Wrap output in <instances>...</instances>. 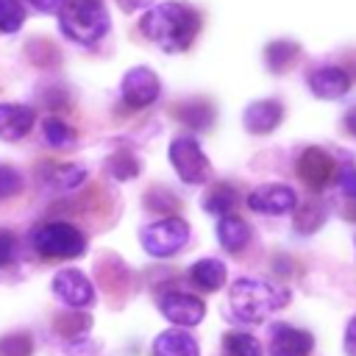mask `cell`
Here are the masks:
<instances>
[{
	"label": "cell",
	"mask_w": 356,
	"mask_h": 356,
	"mask_svg": "<svg viewBox=\"0 0 356 356\" xmlns=\"http://www.w3.org/2000/svg\"><path fill=\"white\" fill-rule=\"evenodd\" d=\"M139 28L153 44L175 53V50H186L192 44V39L200 28V17L195 8L184 6V3L167 0V3H159L150 11H145Z\"/></svg>",
	"instance_id": "1"
},
{
	"label": "cell",
	"mask_w": 356,
	"mask_h": 356,
	"mask_svg": "<svg viewBox=\"0 0 356 356\" xmlns=\"http://www.w3.org/2000/svg\"><path fill=\"white\" fill-rule=\"evenodd\" d=\"M286 298L289 295L284 289H275L273 284H267L261 278H236L228 292L231 312L242 323H261L267 314L281 309L286 303Z\"/></svg>",
	"instance_id": "2"
},
{
	"label": "cell",
	"mask_w": 356,
	"mask_h": 356,
	"mask_svg": "<svg viewBox=\"0 0 356 356\" xmlns=\"http://www.w3.org/2000/svg\"><path fill=\"white\" fill-rule=\"evenodd\" d=\"M61 31L78 44H97L108 31V11L100 0H64L58 8Z\"/></svg>",
	"instance_id": "3"
},
{
	"label": "cell",
	"mask_w": 356,
	"mask_h": 356,
	"mask_svg": "<svg viewBox=\"0 0 356 356\" xmlns=\"http://www.w3.org/2000/svg\"><path fill=\"white\" fill-rule=\"evenodd\" d=\"M31 242L47 259H75L86 250V236L70 222H44L31 234Z\"/></svg>",
	"instance_id": "4"
},
{
	"label": "cell",
	"mask_w": 356,
	"mask_h": 356,
	"mask_svg": "<svg viewBox=\"0 0 356 356\" xmlns=\"http://www.w3.org/2000/svg\"><path fill=\"white\" fill-rule=\"evenodd\" d=\"M186 239H189V222L181 217H161L142 231V248L156 259L175 256L186 245Z\"/></svg>",
	"instance_id": "5"
},
{
	"label": "cell",
	"mask_w": 356,
	"mask_h": 356,
	"mask_svg": "<svg viewBox=\"0 0 356 356\" xmlns=\"http://www.w3.org/2000/svg\"><path fill=\"white\" fill-rule=\"evenodd\" d=\"M170 164L186 184H206L211 178V164L192 136H178L170 142Z\"/></svg>",
	"instance_id": "6"
},
{
	"label": "cell",
	"mask_w": 356,
	"mask_h": 356,
	"mask_svg": "<svg viewBox=\"0 0 356 356\" xmlns=\"http://www.w3.org/2000/svg\"><path fill=\"white\" fill-rule=\"evenodd\" d=\"M120 92H122V100L131 108H145L159 97L161 83H159V75L150 67H134V70L125 72Z\"/></svg>",
	"instance_id": "7"
},
{
	"label": "cell",
	"mask_w": 356,
	"mask_h": 356,
	"mask_svg": "<svg viewBox=\"0 0 356 356\" xmlns=\"http://www.w3.org/2000/svg\"><path fill=\"white\" fill-rule=\"evenodd\" d=\"M53 292L61 303L72 306V309H86L95 300V286L92 281L78 273V270H61L53 278Z\"/></svg>",
	"instance_id": "8"
},
{
	"label": "cell",
	"mask_w": 356,
	"mask_h": 356,
	"mask_svg": "<svg viewBox=\"0 0 356 356\" xmlns=\"http://www.w3.org/2000/svg\"><path fill=\"white\" fill-rule=\"evenodd\" d=\"M248 206L259 214H286L298 206V195L284 184H264L248 195Z\"/></svg>",
	"instance_id": "9"
},
{
	"label": "cell",
	"mask_w": 356,
	"mask_h": 356,
	"mask_svg": "<svg viewBox=\"0 0 356 356\" xmlns=\"http://www.w3.org/2000/svg\"><path fill=\"white\" fill-rule=\"evenodd\" d=\"M298 178L312 186V189H323L331 178H334V159L323 150V147H306L300 156H298Z\"/></svg>",
	"instance_id": "10"
},
{
	"label": "cell",
	"mask_w": 356,
	"mask_h": 356,
	"mask_svg": "<svg viewBox=\"0 0 356 356\" xmlns=\"http://www.w3.org/2000/svg\"><path fill=\"white\" fill-rule=\"evenodd\" d=\"M159 309L175 325H197L206 314V303L189 292H170L159 300Z\"/></svg>",
	"instance_id": "11"
},
{
	"label": "cell",
	"mask_w": 356,
	"mask_h": 356,
	"mask_svg": "<svg viewBox=\"0 0 356 356\" xmlns=\"http://www.w3.org/2000/svg\"><path fill=\"white\" fill-rule=\"evenodd\" d=\"M312 348L314 339L309 331H300L286 323H278L270 331V356H309Z\"/></svg>",
	"instance_id": "12"
},
{
	"label": "cell",
	"mask_w": 356,
	"mask_h": 356,
	"mask_svg": "<svg viewBox=\"0 0 356 356\" xmlns=\"http://www.w3.org/2000/svg\"><path fill=\"white\" fill-rule=\"evenodd\" d=\"M33 108L25 103H0V139L17 142L33 128Z\"/></svg>",
	"instance_id": "13"
},
{
	"label": "cell",
	"mask_w": 356,
	"mask_h": 356,
	"mask_svg": "<svg viewBox=\"0 0 356 356\" xmlns=\"http://www.w3.org/2000/svg\"><path fill=\"white\" fill-rule=\"evenodd\" d=\"M309 89L314 92V97L337 100L350 89V78L342 67H320L309 75Z\"/></svg>",
	"instance_id": "14"
},
{
	"label": "cell",
	"mask_w": 356,
	"mask_h": 356,
	"mask_svg": "<svg viewBox=\"0 0 356 356\" xmlns=\"http://www.w3.org/2000/svg\"><path fill=\"white\" fill-rule=\"evenodd\" d=\"M281 117H284L281 103H275V100H256V103H250L245 108L242 122H245V128L250 134H270V131L278 128Z\"/></svg>",
	"instance_id": "15"
},
{
	"label": "cell",
	"mask_w": 356,
	"mask_h": 356,
	"mask_svg": "<svg viewBox=\"0 0 356 356\" xmlns=\"http://www.w3.org/2000/svg\"><path fill=\"white\" fill-rule=\"evenodd\" d=\"M153 356H200V348L192 334L170 328L153 339Z\"/></svg>",
	"instance_id": "16"
},
{
	"label": "cell",
	"mask_w": 356,
	"mask_h": 356,
	"mask_svg": "<svg viewBox=\"0 0 356 356\" xmlns=\"http://www.w3.org/2000/svg\"><path fill=\"white\" fill-rule=\"evenodd\" d=\"M83 178H86V170L78 167V164H56V161L42 164V181H44L50 189L70 192V189L81 186Z\"/></svg>",
	"instance_id": "17"
},
{
	"label": "cell",
	"mask_w": 356,
	"mask_h": 356,
	"mask_svg": "<svg viewBox=\"0 0 356 356\" xmlns=\"http://www.w3.org/2000/svg\"><path fill=\"white\" fill-rule=\"evenodd\" d=\"M217 239H220V245H222L225 250L239 253V250L250 242V228H248V222H245L242 217L225 214V217H220V222H217Z\"/></svg>",
	"instance_id": "18"
},
{
	"label": "cell",
	"mask_w": 356,
	"mask_h": 356,
	"mask_svg": "<svg viewBox=\"0 0 356 356\" xmlns=\"http://www.w3.org/2000/svg\"><path fill=\"white\" fill-rule=\"evenodd\" d=\"M189 278H192L195 286H200L206 292H214L225 284V264L220 259H200V261L192 264Z\"/></svg>",
	"instance_id": "19"
},
{
	"label": "cell",
	"mask_w": 356,
	"mask_h": 356,
	"mask_svg": "<svg viewBox=\"0 0 356 356\" xmlns=\"http://www.w3.org/2000/svg\"><path fill=\"white\" fill-rule=\"evenodd\" d=\"M234 206H236V189L228 186V184H214V186L206 192V197H203V209H206L209 214H217V217L231 214Z\"/></svg>",
	"instance_id": "20"
},
{
	"label": "cell",
	"mask_w": 356,
	"mask_h": 356,
	"mask_svg": "<svg viewBox=\"0 0 356 356\" xmlns=\"http://www.w3.org/2000/svg\"><path fill=\"white\" fill-rule=\"evenodd\" d=\"M106 170H108V175L117 178V181H131V178L139 175V161H136V156H134L131 150H117V153L108 156Z\"/></svg>",
	"instance_id": "21"
},
{
	"label": "cell",
	"mask_w": 356,
	"mask_h": 356,
	"mask_svg": "<svg viewBox=\"0 0 356 356\" xmlns=\"http://www.w3.org/2000/svg\"><path fill=\"white\" fill-rule=\"evenodd\" d=\"M222 353L225 356H261V345L250 334L231 331L222 337Z\"/></svg>",
	"instance_id": "22"
},
{
	"label": "cell",
	"mask_w": 356,
	"mask_h": 356,
	"mask_svg": "<svg viewBox=\"0 0 356 356\" xmlns=\"http://www.w3.org/2000/svg\"><path fill=\"white\" fill-rule=\"evenodd\" d=\"M42 131H44V142L53 145V147H70L78 139V134L64 120H58V117H47L42 122Z\"/></svg>",
	"instance_id": "23"
},
{
	"label": "cell",
	"mask_w": 356,
	"mask_h": 356,
	"mask_svg": "<svg viewBox=\"0 0 356 356\" xmlns=\"http://www.w3.org/2000/svg\"><path fill=\"white\" fill-rule=\"evenodd\" d=\"M178 117H181L189 128L200 131V128H206V125L211 122L214 111H211V106H209V103H203V100H189L186 106H181V108H178Z\"/></svg>",
	"instance_id": "24"
},
{
	"label": "cell",
	"mask_w": 356,
	"mask_h": 356,
	"mask_svg": "<svg viewBox=\"0 0 356 356\" xmlns=\"http://www.w3.org/2000/svg\"><path fill=\"white\" fill-rule=\"evenodd\" d=\"M323 217H325V214H323L320 203H314V200L300 203V209H298V214H295V231H300V234H312V231L320 228Z\"/></svg>",
	"instance_id": "25"
},
{
	"label": "cell",
	"mask_w": 356,
	"mask_h": 356,
	"mask_svg": "<svg viewBox=\"0 0 356 356\" xmlns=\"http://www.w3.org/2000/svg\"><path fill=\"white\" fill-rule=\"evenodd\" d=\"M25 22V8L19 0H0V31L14 33Z\"/></svg>",
	"instance_id": "26"
},
{
	"label": "cell",
	"mask_w": 356,
	"mask_h": 356,
	"mask_svg": "<svg viewBox=\"0 0 356 356\" xmlns=\"http://www.w3.org/2000/svg\"><path fill=\"white\" fill-rule=\"evenodd\" d=\"M295 56H298V44L295 42H273L264 50V58H267L270 70H284L289 61H295Z\"/></svg>",
	"instance_id": "27"
},
{
	"label": "cell",
	"mask_w": 356,
	"mask_h": 356,
	"mask_svg": "<svg viewBox=\"0 0 356 356\" xmlns=\"http://www.w3.org/2000/svg\"><path fill=\"white\" fill-rule=\"evenodd\" d=\"M33 342L28 334H8L0 339V356H31Z\"/></svg>",
	"instance_id": "28"
},
{
	"label": "cell",
	"mask_w": 356,
	"mask_h": 356,
	"mask_svg": "<svg viewBox=\"0 0 356 356\" xmlns=\"http://www.w3.org/2000/svg\"><path fill=\"white\" fill-rule=\"evenodd\" d=\"M19 189H22V175H19L14 167L0 164V200L17 195Z\"/></svg>",
	"instance_id": "29"
},
{
	"label": "cell",
	"mask_w": 356,
	"mask_h": 356,
	"mask_svg": "<svg viewBox=\"0 0 356 356\" xmlns=\"http://www.w3.org/2000/svg\"><path fill=\"white\" fill-rule=\"evenodd\" d=\"M17 259V239L11 231L0 228V267H8Z\"/></svg>",
	"instance_id": "30"
},
{
	"label": "cell",
	"mask_w": 356,
	"mask_h": 356,
	"mask_svg": "<svg viewBox=\"0 0 356 356\" xmlns=\"http://www.w3.org/2000/svg\"><path fill=\"white\" fill-rule=\"evenodd\" d=\"M339 186L345 195H350L356 200V167L353 164H345L342 172H339Z\"/></svg>",
	"instance_id": "31"
},
{
	"label": "cell",
	"mask_w": 356,
	"mask_h": 356,
	"mask_svg": "<svg viewBox=\"0 0 356 356\" xmlns=\"http://www.w3.org/2000/svg\"><path fill=\"white\" fill-rule=\"evenodd\" d=\"M342 345H345V353H348V356H356V317H350V323H348V328H345Z\"/></svg>",
	"instance_id": "32"
},
{
	"label": "cell",
	"mask_w": 356,
	"mask_h": 356,
	"mask_svg": "<svg viewBox=\"0 0 356 356\" xmlns=\"http://www.w3.org/2000/svg\"><path fill=\"white\" fill-rule=\"evenodd\" d=\"M31 6L39 11H58L64 6V0H31Z\"/></svg>",
	"instance_id": "33"
},
{
	"label": "cell",
	"mask_w": 356,
	"mask_h": 356,
	"mask_svg": "<svg viewBox=\"0 0 356 356\" xmlns=\"http://www.w3.org/2000/svg\"><path fill=\"white\" fill-rule=\"evenodd\" d=\"M345 128L356 136V108H350V111H348V117H345Z\"/></svg>",
	"instance_id": "34"
},
{
	"label": "cell",
	"mask_w": 356,
	"mask_h": 356,
	"mask_svg": "<svg viewBox=\"0 0 356 356\" xmlns=\"http://www.w3.org/2000/svg\"><path fill=\"white\" fill-rule=\"evenodd\" d=\"M353 203H356V200H353ZM348 217H353V220H356V206H350V209H348Z\"/></svg>",
	"instance_id": "35"
}]
</instances>
